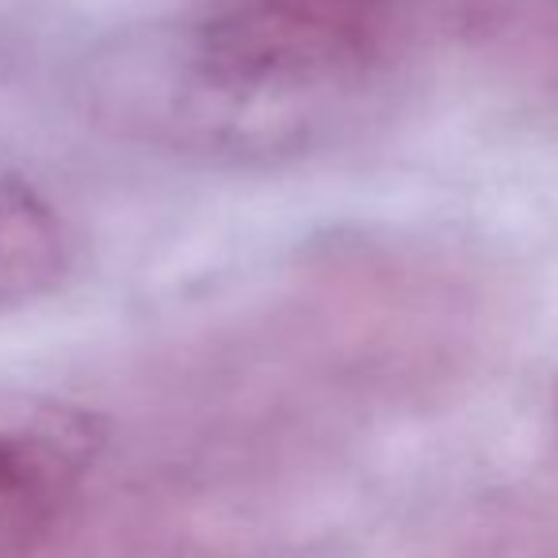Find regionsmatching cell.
I'll return each instance as SVG.
<instances>
[{
  "label": "cell",
  "mask_w": 558,
  "mask_h": 558,
  "mask_svg": "<svg viewBox=\"0 0 558 558\" xmlns=\"http://www.w3.org/2000/svg\"><path fill=\"white\" fill-rule=\"evenodd\" d=\"M410 50L402 0H210L119 32L81 96L116 138L218 165H276L349 138Z\"/></svg>",
  "instance_id": "cell-1"
},
{
  "label": "cell",
  "mask_w": 558,
  "mask_h": 558,
  "mask_svg": "<svg viewBox=\"0 0 558 558\" xmlns=\"http://www.w3.org/2000/svg\"><path fill=\"white\" fill-rule=\"evenodd\" d=\"M111 444L104 413L73 398L0 395V558H32L81 505Z\"/></svg>",
  "instance_id": "cell-2"
},
{
  "label": "cell",
  "mask_w": 558,
  "mask_h": 558,
  "mask_svg": "<svg viewBox=\"0 0 558 558\" xmlns=\"http://www.w3.org/2000/svg\"><path fill=\"white\" fill-rule=\"evenodd\" d=\"M77 230L54 195L0 157V311L54 295L77 268Z\"/></svg>",
  "instance_id": "cell-3"
},
{
  "label": "cell",
  "mask_w": 558,
  "mask_h": 558,
  "mask_svg": "<svg viewBox=\"0 0 558 558\" xmlns=\"http://www.w3.org/2000/svg\"><path fill=\"white\" fill-rule=\"evenodd\" d=\"M471 24L512 70L558 93V0H486Z\"/></svg>",
  "instance_id": "cell-4"
},
{
  "label": "cell",
  "mask_w": 558,
  "mask_h": 558,
  "mask_svg": "<svg viewBox=\"0 0 558 558\" xmlns=\"http://www.w3.org/2000/svg\"><path fill=\"white\" fill-rule=\"evenodd\" d=\"M555 425H558V379H555Z\"/></svg>",
  "instance_id": "cell-5"
}]
</instances>
